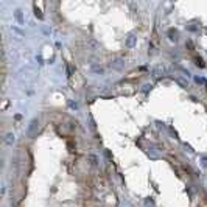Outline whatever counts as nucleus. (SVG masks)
Segmentation results:
<instances>
[{
  "label": "nucleus",
  "instance_id": "4",
  "mask_svg": "<svg viewBox=\"0 0 207 207\" xmlns=\"http://www.w3.org/2000/svg\"><path fill=\"white\" fill-rule=\"evenodd\" d=\"M126 45H128V47H132V45H134V36H129L128 41H126Z\"/></svg>",
  "mask_w": 207,
  "mask_h": 207
},
{
  "label": "nucleus",
  "instance_id": "3",
  "mask_svg": "<svg viewBox=\"0 0 207 207\" xmlns=\"http://www.w3.org/2000/svg\"><path fill=\"white\" fill-rule=\"evenodd\" d=\"M38 125H39V123H38V120H36V118L30 123V126H28V132H30V134H33V131L36 129V126H38Z\"/></svg>",
  "mask_w": 207,
  "mask_h": 207
},
{
  "label": "nucleus",
  "instance_id": "5",
  "mask_svg": "<svg viewBox=\"0 0 207 207\" xmlns=\"http://www.w3.org/2000/svg\"><path fill=\"white\" fill-rule=\"evenodd\" d=\"M196 64H198L199 67H204V62H202V59H196Z\"/></svg>",
  "mask_w": 207,
  "mask_h": 207
},
{
  "label": "nucleus",
  "instance_id": "2",
  "mask_svg": "<svg viewBox=\"0 0 207 207\" xmlns=\"http://www.w3.org/2000/svg\"><path fill=\"white\" fill-rule=\"evenodd\" d=\"M5 143L11 146L13 143H14V134H11V132H9V134H6V137H5Z\"/></svg>",
  "mask_w": 207,
  "mask_h": 207
},
{
  "label": "nucleus",
  "instance_id": "1",
  "mask_svg": "<svg viewBox=\"0 0 207 207\" xmlns=\"http://www.w3.org/2000/svg\"><path fill=\"white\" fill-rule=\"evenodd\" d=\"M87 161H89V163H91L92 167H95L97 163H98V159H97L95 154H89V156H87Z\"/></svg>",
  "mask_w": 207,
  "mask_h": 207
}]
</instances>
